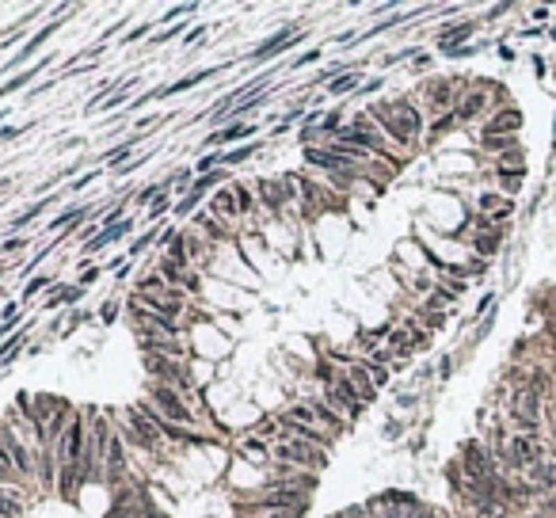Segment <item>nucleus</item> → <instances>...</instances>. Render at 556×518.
Returning a JSON list of instances; mask_svg holds the SVG:
<instances>
[{"label":"nucleus","instance_id":"obj_1","mask_svg":"<svg viewBox=\"0 0 556 518\" xmlns=\"http://www.w3.org/2000/svg\"><path fill=\"white\" fill-rule=\"evenodd\" d=\"M366 115L377 123L389 145L404 157H412L415 137L423 134V103H415V95H392V100H370Z\"/></svg>","mask_w":556,"mask_h":518},{"label":"nucleus","instance_id":"obj_2","mask_svg":"<svg viewBox=\"0 0 556 518\" xmlns=\"http://www.w3.org/2000/svg\"><path fill=\"white\" fill-rule=\"evenodd\" d=\"M145 400H149V408L157 411L164 423H175V427H195V431H206L202 427V416H198L195 400L183 393H175V388L168 385H145Z\"/></svg>","mask_w":556,"mask_h":518},{"label":"nucleus","instance_id":"obj_3","mask_svg":"<svg viewBox=\"0 0 556 518\" xmlns=\"http://www.w3.org/2000/svg\"><path fill=\"white\" fill-rule=\"evenodd\" d=\"M72 12H77L72 4L54 8V12H50V23H46V27H38V31H31V38H27V42H23L19 50L12 54V58H8L4 65H0V77L8 80V77H15V72H23L27 65H35V61H38V50H42V46L50 42V38L58 35L61 27H65V15H72Z\"/></svg>","mask_w":556,"mask_h":518},{"label":"nucleus","instance_id":"obj_4","mask_svg":"<svg viewBox=\"0 0 556 518\" xmlns=\"http://www.w3.org/2000/svg\"><path fill=\"white\" fill-rule=\"evenodd\" d=\"M312 35V27H305L301 19H286L282 27L275 31V35H267L255 50H248V54H240V65H267V61H275V58H282V54H289V50H297V46L305 42V38Z\"/></svg>","mask_w":556,"mask_h":518},{"label":"nucleus","instance_id":"obj_5","mask_svg":"<svg viewBox=\"0 0 556 518\" xmlns=\"http://www.w3.org/2000/svg\"><path fill=\"white\" fill-rule=\"evenodd\" d=\"M271 465H289V469H305V473H324L328 469V450L320 446H309V442H297V439H286L271 446Z\"/></svg>","mask_w":556,"mask_h":518},{"label":"nucleus","instance_id":"obj_6","mask_svg":"<svg viewBox=\"0 0 556 518\" xmlns=\"http://www.w3.org/2000/svg\"><path fill=\"white\" fill-rule=\"evenodd\" d=\"M461 80L465 77H427L423 84H419V103H423L427 111H434V118L446 115V111H454L457 95L465 92Z\"/></svg>","mask_w":556,"mask_h":518},{"label":"nucleus","instance_id":"obj_7","mask_svg":"<svg viewBox=\"0 0 556 518\" xmlns=\"http://www.w3.org/2000/svg\"><path fill=\"white\" fill-rule=\"evenodd\" d=\"M252 191H255V202H260V214L263 217H271V221H278V217H286V210H289V194H286V187H282V175H260V180L252 183Z\"/></svg>","mask_w":556,"mask_h":518},{"label":"nucleus","instance_id":"obj_8","mask_svg":"<svg viewBox=\"0 0 556 518\" xmlns=\"http://www.w3.org/2000/svg\"><path fill=\"white\" fill-rule=\"evenodd\" d=\"M255 134H260V126L255 123H237V126H225V130H209V134L198 141V149H217V152H225V149H232V141H255Z\"/></svg>","mask_w":556,"mask_h":518},{"label":"nucleus","instance_id":"obj_9","mask_svg":"<svg viewBox=\"0 0 556 518\" xmlns=\"http://www.w3.org/2000/svg\"><path fill=\"white\" fill-rule=\"evenodd\" d=\"M232 61H221V65H209V69H195L187 72V77L172 80V84H160V100H172V95H183V92H195V88H202L206 80H217L221 72H229Z\"/></svg>","mask_w":556,"mask_h":518},{"label":"nucleus","instance_id":"obj_10","mask_svg":"<svg viewBox=\"0 0 556 518\" xmlns=\"http://www.w3.org/2000/svg\"><path fill=\"white\" fill-rule=\"evenodd\" d=\"M54 61H58V54H46V58H38L35 65H27L23 72H15V77L0 80V103H4V100H12L15 92H31V88H35L31 80H38V77H42V72L54 65Z\"/></svg>","mask_w":556,"mask_h":518},{"label":"nucleus","instance_id":"obj_11","mask_svg":"<svg viewBox=\"0 0 556 518\" xmlns=\"http://www.w3.org/2000/svg\"><path fill=\"white\" fill-rule=\"evenodd\" d=\"M301 400H305V404H309V408H312V416H317V423L324 427V431L332 434V439H343V434L351 431V423H347V419H343L340 411H335V408H332V404H328V400H324V396H320V393H305Z\"/></svg>","mask_w":556,"mask_h":518},{"label":"nucleus","instance_id":"obj_12","mask_svg":"<svg viewBox=\"0 0 556 518\" xmlns=\"http://www.w3.org/2000/svg\"><path fill=\"white\" fill-rule=\"evenodd\" d=\"M472 31H477V19H457V23H442L438 31H434V38H438V54H446V58H454L461 46H469Z\"/></svg>","mask_w":556,"mask_h":518},{"label":"nucleus","instance_id":"obj_13","mask_svg":"<svg viewBox=\"0 0 556 518\" xmlns=\"http://www.w3.org/2000/svg\"><path fill=\"white\" fill-rule=\"evenodd\" d=\"M488 107H491L488 84H469L461 95H457L454 115H457V123H472V118H480V111H488Z\"/></svg>","mask_w":556,"mask_h":518},{"label":"nucleus","instance_id":"obj_14","mask_svg":"<svg viewBox=\"0 0 556 518\" xmlns=\"http://www.w3.org/2000/svg\"><path fill=\"white\" fill-rule=\"evenodd\" d=\"M88 290L77 286V282H58V286H50V294L42 297V305L38 309L42 313H58V309H77L80 301H84Z\"/></svg>","mask_w":556,"mask_h":518},{"label":"nucleus","instance_id":"obj_15","mask_svg":"<svg viewBox=\"0 0 556 518\" xmlns=\"http://www.w3.org/2000/svg\"><path fill=\"white\" fill-rule=\"evenodd\" d=\"M54 206H65V202H61V194H46V198H35L31 202V206H23L19 214H12V221H8V233H19V229H31V225L38 221V217L42 214H50Z\"/></svg>","mask_w":556,"mask_h":518},{"label":"nucleus","instance_id":"obj_16","mask_svg":"<svg viewBox=\"0 0 556 518\" xmlns=\"http://www.w3.org/2000/svg\"><path fill=\"white\" fill-rule=\"evenodd\" d=\"M343 377L354 385V393H358V400L366 404V408L377 400V385H374V377H370V370H366V362H362V359L347 362V366H343Z\"/></svg>","mask_w":556,"mask_h":518},{"label":"nucleus","instance_id":"obj_17","mask_svg":"<svg viewBox=\"0 0 556 518\" xmlns=\"http://www.w3.org/2000/svg\"><path fill=\"white\" fill-rule=\"evenodd\" d=\"M362 84H366V65H358V69L343 72V77H335V80H328L320 92H324V100H347V95H354Z\"/></svg>","mask_w":556,"mask_h":518},{"label":"nucleus","instance_id":"obj_18","mask_svg":"<svg viewBox=\"0 0 556 518\" xmlns=\"http://www.w3.org/2000/svg\"><path fill=\"white\" fill-rule=\"evenodd\" d=\"M35 324H38V317H31V320H23V328L15 331L8 343H0V370H12L15 366V359H19L23 351H27V336L35 331Z\"/></svg>","mask_w":556,"mask_h":518},{"label":"nucleus","instance_id":"obj_19","mask_svg":"<svg viewBox=\"0 0 556 518\" xmlns=\"http://www.w3.org/2000/svg\"><path fill=\"white\" fill-rule=\"evenodd\" d=\"M518 126H522V115L514 107H503L499 115H491L484 123L480 137H514V134H518Z\"/></svg>","mask_w":556,"mask_h":518},{"label":"nucleus","instance_id":"obj_20","mask_svg":"<svg viewBox=\"0 0 556 518\" xmlns=\"http://www.w3.org/2000/svg\"><path fill=\"white\" fill-rule=\"evenodd\" d=\"M267 137H255V141H244V145H232V149H225L221 152V168H240V164H248V160H255L263 149H267Z\"/></svg>","mask_w":556,"mask_h":518},{"label":"nucleus","instance_id":"obj_21","mask_svg":"<svg viewBox=\"0 0 556 518\" xmlns=\"http://www.w3.org/2000/svg\"><path fill=\"white\" fill-rule=\"evenodd\" d=\"M27 488H0V518H23Z\"/></svg>","mask_w":556,"mask_h":518},{"label":"nucleus","instance_id":"obj_22","mask_svg":"<svg viewBox=\"0 0 556 518\" xmlns=\"http://www.w3.org/2000/svg\"><path fill=\"white\" fill-rule=\"evenodd\" d=\"M50 286H58V278H54L50 271H38L35 278H27V282H23V294H19V305H23V309H27V305L35 301L38 294H50Z\"/></svg>","mask_w":556,"mask_h":518},{"label":"nucleus","instance_id":"obj_23","mask_svg":"<svg viewBox=\"0 0 556 518\" xmlns=\"http://www.w3.org/2000/svg\"><path fill=\"white\" fill-rule=\"evenodd\" d=\"M237 450H240V457H244V461H255L260 469H263V465H271V446H267L263 439H255V434H244Z\"/></svg>","mask_w":556,"mask_h":518},{"label":"nucleus","instance_id":"obj_24","mask_svg":"<svg viewBox=\"0 0 556 518\" xmlns=\"http://www.w3.org/2000/svg\"><path fill=\"white\" fill-rule=\"evenodd\" d=\"M157 237H160V225H145L138 237L126 244V259H141L149 248H157Z\"/></svg>","mask_w":556,"mask_h":518},{"label":"nucleus","instance_id":"obj_25","mask_svg":"<svg viewBox=\"0 0 556 518\" xmlns=\"http://www.w3.org/2000/svg\"><path fill=\"white\" fill-rule=\"evenodd\" d=\"M172 206H175V194L172 191H164L157 202H152L149 210H145V225H164V217L172 214Z\"/></svg>","mask_w":556,"mask_h":518},{"label":"nucleus","instance_id":"obj_26","mask_svg":"<svg viewBox=\"0 0 556 518\" xmlns=\"http://www.w3.org/2000/svg\"><path fill=\"white\" fill-rule=\"evenodd\" d=\"M252 434H255V439H263L267 446H275V442H282V423L275 416H263L260 423L252 427Z\"/></svg>","mask_w":556,"mask_h":518},{"label":"nucleus","instance_id":"obj_27","mask_svg":"<svg viewBox=\"0 0 556 518\" xmlns=\"http://www.w3.org/2000/svg\"><path fill=\"white\" fill-rule=\"evenodd\" d=\"M157 31H160V27H157V19H141L138 27H130V31H126L122 38H118V50H122V46H134V42H141V38H152V35H157Z\"/></svg>","mask_w":556,"mask_h":518},{"label":"nucleus","instance_id":"obj_28","mask_svg":"<svg viewBox=\"0 0 556 518\" xmlns=\"http://www.w3.org/2000/svg\"><path fill=\"white\" fill-rule=\"evenodd\" d=\"M152 152H157V149L138 152L134 160H126V164H118V168H107V175H115V180H130V175L138 172V168H145V164H149V157H152Z\"/></svg>","mask_w":556,"mask_h":518},{"label":"nucleus","instance_id":"obj_29","mask_svg":"<svg viewBox=\"0 0 556 518\" xmlns=\"http://www.w3.org/2000/svg\"><path fill=\"white\" fill-rule=\"evenodd\" d=\"M180 290H183V294H187V297H198V294H202V290H206V271H198V267H191V271L183 274Z\"/></svg>","mask_w":556,"mask_h":518},{"label":"nucleus","instance_id":"obj_30","mask_svg":"<svg viewBox=\"0 0 556 518\" xmlns=\"http://www.w3.org/2000/svg\"><path fill=\"white\" fill-rule=\"evenodd\" d=\"M187 31H191V27H187V19H180V23H172V27L157 31V35H152L149 42H152V46H168V42H175V38L183 42V35H187Z\"/></svg>","mask_w":556,"mask_h":518},{"label":"nucleus","instance_id":"obj_31","mask_svg":"<svg viewBox=\"0 0 556 518\" xmlns=\"http://www.w3.org/2000/svg\"><path fill=\"white\" fill-rule=\"evenodd\" d=\"M152 267H157V271L164 274V282H168V286H180V282H183V274H187L180 263H172L168 256H157V263H152Z\"/></svg>","mask_w":556,"mask_h":518},{"label":"nucleus","instance_id":"obj_32","mask_svg":"<svg viewBox=\"0 0 556 518\" xmlns=\"http://www.w3.org/2000/svg\"><path fill=\"white\" fill-rule=\"evenodd\" d=\"M118 313H122V297H118V290H115V294H111L107 301L100 305V313H95V317H100V324H103V328H111V324L118 320Z\"/></svg>","mask_w":556,"mask_h":518},{"label":"nucleus","instance_id":"obj_33","mask_svg":"<svg viewBox=\"0 0 556 518\" xmlns=\"http://www.w3.org/2000/svg\"><path fill=\"white\" fill-rule=\"evenodd\" d=\"M320 58H324V46H312V50H305V54H294V58L286 61V69H289V72H297V69H309V65H317Z\"/></svg>","mask_w":556,"mask_h":518},{"label":"nucleus","instance_id":"obj_34","mask_svg":"<svg viewBox=\"0 0 556 518\" xmlns=\"http://www.w3.org/2000/svg\"><path fill=\"white\" fill-rule=\"evenodd\" d=\"M454 126H461V123H457V115H454V111H446V115H438L431 126H427V137H431V141H438V137H442V134H450Z\"/></svg>","mask_w":556,"mask_h":518},{"label":"nucleus","instance_id":"obj_35","mask_svg":"<svg viewBox=\"0 0 556 518\" xmlns=\"http://www.w3.org/2000/svg\"><path fill=\"white\" fill-rule=\"evenodd\" d=\"M164 256H168V259H172V263H180V267H183V271H191V252H187V237H183V233H180V240H175V244H172V248H168V252H164Z\"/></svg>","mask_w":556,"mask_h":518},{"label":"nucleus","instance_id":"obj_36","mask_svg":"<svg viewBox=\"0 0 556 518\" xmlns=\"http://www.w3.org/2000/svg\"><path fill=\"white\" fill-rule=\"evenodd\" d=\"M38 123H19V126H0V145H8V141H15V137H23V134H31Z\"/></svg>","mask_w":556,"mask_h":518},{"label":"nucleus","instance_id":"obj_37","mask_svg":"<svg viewBox=\"0 0 556 518\" xmlns=\"http://www.w3.org/2000/svg\"><path fill=\"white\" fill-rule=\"evenodd\" d=\"M103 175H107V168H88L84 175H77V180L69 183V191H84L88 183H95V180H103Z\"/></svg>","mask_w":556,"mask_h":518},{"label":"nucleus","instance_id":"obj_38","mask_svg":"<svg viewBox=\"0 0 556 518\" xmlns=\"http://www.w3.org/2000/svg\"><path fill=\"white\" fill-rule=\"evenodd\" d=\"M419 58V46H404V50H397V54H385L381 58V65L389 69V65H400V61H415Z\"/></svg>","mask_w":556,"mask_h":518},{"label":"nucleus","instance_id":"obj_39","mask_svg":"<svg viewBox=\"0 0 556 518\" xmlns=\"http://www.w3.org/2000/svg\"><path fill=\"white\" fill-rule=\"evenodd\" d=\"M100 278H103V263H92V267H84V271L77 274V286L88 290V286H95Z\"/></svg>","mask_w":556,"mask_h":518},{"label":"nucleus","instance_id":"obj_40","mask_svg":"<svg viewBox=\"0 0 556 518\" xmlns=\"http://www.w3.org/2000/svg\"><path fill=\"white\" fill-rule=\"evenodd\" d=\"M23 248H31V237H4L0 240V256H15V252H23Z\"/></svg>","mask_w":556,"mask_h":518},{"label":"nucleus","instance_id":"obj_41","mask_svg":"<svg viewBox=\"0 0 556 518\" xmlns=\"http://www.w3.org/2000/svg\"><path fill=\"white\" fill-rule=\"evenodd\" d=\"M385 88V77H366V84L354 92V100H370V95H377Z\"/></svg>","mask_w":556,"mask_h":518},{"label":"nucleus","instance_id":"obj_42","mask_svg":"<svg viewBox=\"0 0 556 518\" xmlns=\"http://www.w3.org/2000/svg\"><path fill=\"white\" fill-rule=\"evenodd\" d=\"M58 84H61V77H58V72H54V77L38 80V84L31 88V92H27V100H38V95H46V92H50V88H58Z\"/></svg>","mask_w":556,"mask_h":518},{"label":"nucleus","instance_id":"obj_43","mask_svg":"<svg viewBox=\"0 0 556 518\" xmlns=\"http://www.w3.org/2000/svg\"><path fill=\"white\" fill-rule=\"evenodd\" d=\"M206 31H209V27H206V23H198V27H191V31H187V35H183V42H180V50H191V46H198V42H202V35H206Z\"/></svg>","mask_w":556,"mask_h":518},{"label":"nucleus","instance_id":"obj_44","mask_svg":"<svg viewBox=\"0 0 556 518\" xmlns=\"http://www.w3.org/2000/svg\"><path fill=\"white\" fill-rule=\"evenodd\" d=\"M366 362V359H362ZM366 370H370V377H374V385L381 388V385H389V366H377V362H366Z\"/></svg>","mask_w":556,"mask_h":518},{"label":"nucleus","instance_id":"obj_45","mask_svg":"<svg viewBox=\"0 0 556 518\" xmlns=\"http://www.w3.org/2000/svg\"><path fill=\"white\" fill-rule=\"evenodd\" d=\"M495 248H499V233H488V237H477V252H480V256L495 252Z\"/></svg>","mask_w":556,"mask_h":518},{"label":"nucleus","instance_id":"obj_46","mask_svg":"<svg viewBox=\"0 0 556 518\" xmlns=\"http://www.w3.org/2000/svg\"><path fill=\"white\" fill-rule=\"evenodd\" d=\"M122 31H126V19H115V23H111V27L100 35V46H107L111 38H115V35H122Z\"/></svg>","mask_w":556,"mask_h":518},{"label":"nucleus","instance_id":"obj_47","mask_svg":"<svg viewBox=\"0 0 556 518\" xmlns=\"http://www.w3.org/2000/svg\"><path fill=\"white\" fill-rule=\"evenodd\" d=\"M130 274H134V259H126V256H122V263H118V271H115V286H122V282L130 278Z\"/></svg>","mask_w":556,"mask_h":518},{"label":"nucleus","instance_id":"obj_48","mask_svg":"<svg viewBox=\"0 0 556 518\" xmlns=\"http://www.w3.org/2000/svg\"><path fill=\"white\" fill-rule=\"evenodd\" d=\"M15 107H0V123H8V115H12Z\"/></svg>","mask_w":556,"mask_h":518},{"label":"nucleus","instance_id":"obj_49","mask_svg":"<svg viewBox=\"0 0 556 518\" xmlns=\"http://www.w3.org/2000/svg\"><path fill=\"white\" fill-rule=\"evenodd\" d=\"M0 240H4V237H0Z\"/></svg>","mask_w":556,"mask_h":518}]
</instances>
